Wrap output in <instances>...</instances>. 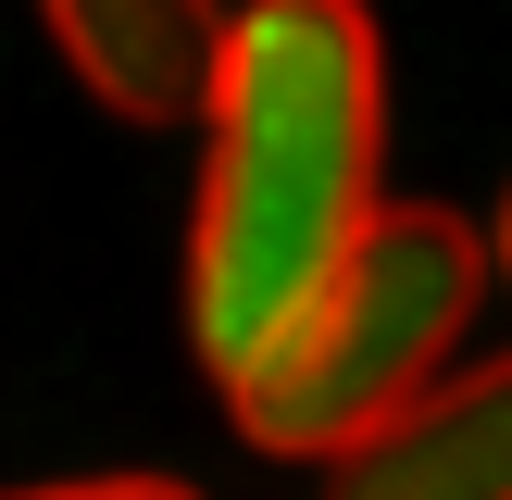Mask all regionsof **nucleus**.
Instances as JSON below:
<instances>
[{"mask_svg":"<svg viewBox=\"0 0 512 500\" xmlns=\"http://www.w3.org/2000/svg\"><path fill=\"white\" fill-rule=\"evenodd\" d=\"M388 50L363 0H238L225 88L200 113L188 350L213 388L275 363L300 313L388 225Z\"/></svg>","mask_w":512,"mask_h":500,"instance_id":"obj_1","label":"nucleus"},{"mask_svg":"<svg viewBox=\"0 0 512 500\" xmlns=\"http://www.w3.org/2000/svg\"><path fill=\"white\" fill-rule=\"evenodd\" d=\"M500 275V238H475L450 200H388L350 275L313 300V313L275 338V363H250L225 388L238 438L263 463H325L338 475L363 438H388L450 363H463V325Z\"/></svg>","mask_w":512,"mask_h":500,"instance_id":"obj_2","label":"nucleus"},{"mask_svg":"<svg viewBox=\"0 0 512 500\" xmlns=\"http://www.w3.org/2000/svg\"><path fill=\"white\" fill-rule=\"evenodd\" d=\"M38 25L113 125H200L238 38L225 0H38Z\"/></svg>","mask_w":512,"mask_h":500,"instance_id":"obj_3","label":"nucleus"},{"mask_svg":"<svg viewBox=\"0 0 512 500\" xmlns=\"http://www.w3.org/2000/svg\"><path fill=\"white\" fill-rule=\"evenodd\" d=\"M325 500H512V350L450 363L388 438H363Z\"/></svg>","mask_w":512,"mask_h":500,"instance_id":"obj_4","label":"nucleus"},{"mask_svg":"<svg viewBox=\"0 0 512 500\" xmlns=\"http://www.w3.org/2000/svg\"><path fill=\"white\" fill-rule=\"evenodd\" d=\"M0 500H200L175 475H63V488H0Z\"/></svg>","mask_w":512,"mask_h":500,"instance_id":"obj_5","label":"nucleus"},{"mask_svg":"<svg viewBox=\"0 0 512 500\" xmlns=\"http://www.w3.org/2000/svg\"><path fill=\"white\" fill-rule=\"evenodd\" d=\"M488 238H500V275H512V200H500V225H488Z\"/></svg>","mask_w":512,"mask_h":500,"instance_id":"obj_6","label":"nucleus"}]
</instances>
